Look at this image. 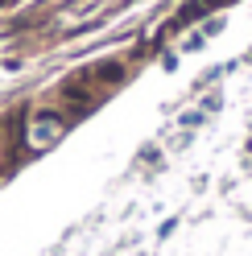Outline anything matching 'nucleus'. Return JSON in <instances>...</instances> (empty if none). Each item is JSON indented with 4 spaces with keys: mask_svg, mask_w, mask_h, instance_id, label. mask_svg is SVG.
I'll use <instances>...</instances> for the list:
<instances>
[{
    "mask_svg": "<svg viewBox=\"0 0 252 256\" xmlns=\"http://www.w3.org/2000/svg\"><path fill=\"white\" fill-rule=\"evenodd\" d=\"M66 124H70V116H62V112H54V108H42V112H34V116L25 120V145H29V153H38V149H50L54 140L66 132Z\"/></svg>",
    "mask_w": 252,
    "mask_h": 256,
    "instance_id": "nucleus-1",
    "label": "nucleus"
},
{
    "mask_svg": "<svg viewBox=\"0 0 252 256\" xmlns=\"http://www.w3.org/2000/svg\"><path fill=\"white\" fill-rule=\"evenodd\" d=\"M0 170H4V166H0Z\"/></svg>",
    "mask_w": 252,
    "mask_h": 256,
    "instance_id": "nucleus-2",
    "label": "nucleus"
}]
</instances>
